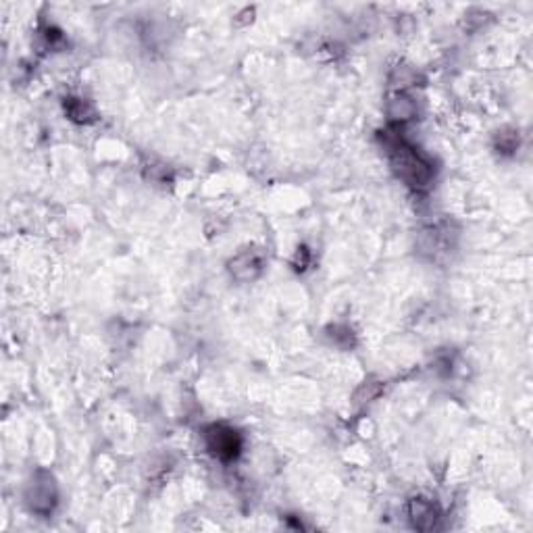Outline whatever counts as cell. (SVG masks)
<instances>
[{"label": "cell", "mask_w": 533, "mask_h": 533, "mask_svg": "<svg viewBox=\"0 0 533 533\" xmlns=\"http://www.w3.org/2000/svg\"><path fill=\"white\" fill-rule=\"evenodd\" d=\"M259 271H261V261L252 252H244L235 257V261H231V273L238 279H252Z\"/></svg>", "instance_id": "3957f363"}, {"label": "cell", "mask_w": 533, "mask_h": 533, "mask_svg": "<svg viewBox=\"0 0 533 533\" xmlns=\"http://www.w3.org/2000/svg\"><path fill=\"white\" fill-rule=\"evenodd\" d=\"M387 113L394 121H409L415 115V102L406 94H396L387 105Z\"/></svg>", "instance_id": "5b68a950"}, {"label": "cell", "mask_w": 533, "mask_h": 533, "mask_svg": "<svg viewBox=\"0 0 533 533\" xmlns=\"http://www.w3.org/2000/svg\"><path fill=\"white\" fill-rule=\"evenodd\" d=\"M411 519L415 523V527L419 529H429L433 527L435 523V508L431 502H425V500H413L411 502Z\"/></svg>", "instance_id": "277c9868"}, {"label": "cell", "mask_w": 533, "mask_h": 533, "mask_svg": "<svg viewBox=\"0 0 533 533\" xmlns=\"http://www.w3.org/2000/svg\"><path fill=\"white\" fill-rule=\"evenodd\" d=\"M206 446L209 450L219 458H233L240 450V438L233 429L223 425H213L206 431Z\"/></svg>", "instance_id": "7a4b0ae2"}, {"label": "cell", "mask_w": 533, "mask_h": 533, "mask_svg": "<svg viewBox=\"0 0 533 533\" xmlns=\"http://www.w3.org/2000/svg\"><path fill=\"white\" fill-rule=\"evenodd\" d=\"M394 165L400 173V177L404 182H409L411 186H425L431 180V167L421 158V154L404 144L394 148Z\"/></svg>", "instance_id": "6da1fadb"}]
</instances>
